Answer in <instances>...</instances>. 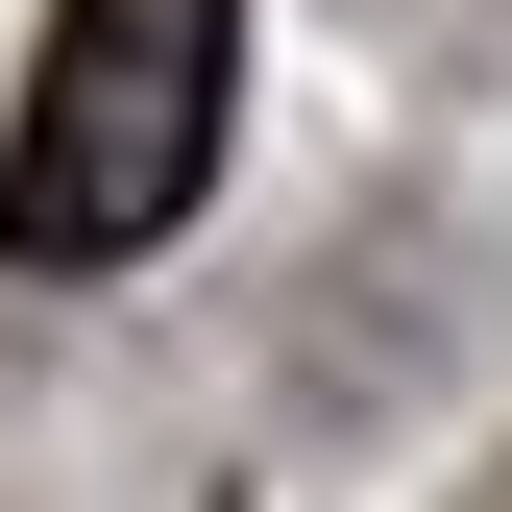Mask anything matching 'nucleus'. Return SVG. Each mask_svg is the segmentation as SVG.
<instances>
[{"mask_svg":"<svg viewBox=\"0 0 512 512\" xmlns=\"http://www.w3.org/2000/svg\"><path fill=\"white\" fill-rule=\"evenodd\" d=\"M220 98H244V25H220V0H49L25 122H0V244H25V269L171 244L196 171H220Z\"/></svg>","mask_w":512,"mask_h":512,"instance_id":"obj_1","label":"nucleus"}]
</instances>
